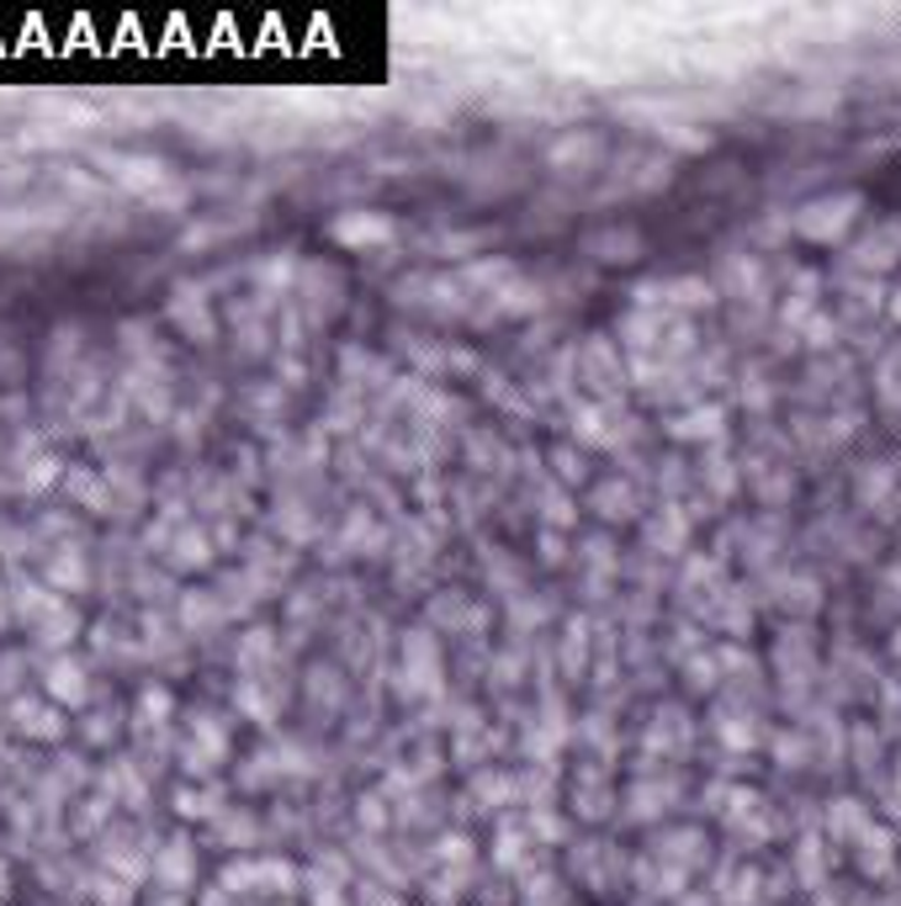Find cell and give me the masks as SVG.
<instances>
[{"label": "cell", "mask_w": 901, "mask_h": 906, "mask_svg": "<svg viewBox=\"0 0 901 906\" xmlns=\"http://www.w3.org/2000/svg\"><path fill=\"white\" fill-rule=\"evenodd\" d=\"M334 234L345 244H382V239H392V223L382 212H351V217L334 223Z\"/></svg>", "instance_id": "obj_1"}, {"label": "cell", "mask_w": 901, "mask_h": 906, "mask_svg": "<svg viewBox=\"0 0 901 906\" xmlns=\"http://www.w3.org/2000/svg\"><path fill=\"white\" fill-rule=\"evenodd\" d=\"M54 679H59V684H54V690H59V695H69V700L80 695V673H75V668H59V673H54Z\"/></svg>", "instance_id": "obj_2"}]
</instances>
